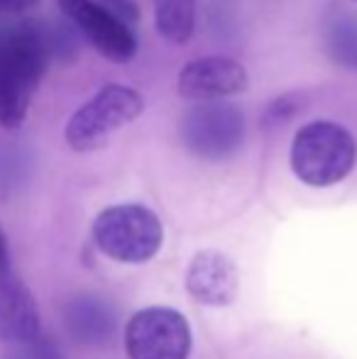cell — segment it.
<instances>
[{"mask_svg":"<svg viewBox=\"0 0 357 359\" xmlns=\"http://www.w3.org/2000/svg\"><path fill=\"white\" fill-rule=\"evenodd\" d=\"M54 54V37L32 20L0 22V125L20 128Z\"/></svg>","mask_w":357,"mask_h":359,"instance_id":"obj_1","label":"cell"},{"mask_svg":"<svg viewBox=\"0 0 357 359\" xmlns=\"http://www.w3.org/2000/svg\"><path fill=\"white\" fill-rule=\"evenodd\" d=\"M357 144L343 125L316 120L294 135L291 169L304 184L323 189L343 181L353 171Z\"/></svg>","mask_w":357,"mask_h":359,"instance_id":"obj_2","label":"cell"},{"mask_svg":"<svg viewBox=\"0 0 357 359\" xmlns=\"http://www.w3.org/2000/svg\"><path fill=\"white\" fill-rule=\"evenodd\" d=\"M93 240L110 259L140 264L162 247V222L144 205H113L95 217Z\"/></svg>","mask_w":357,"mask_h":359,"instance_id":"obj_3","label":"cell"},{"mask_svg":"<svg viewBox=\"0 0 357 359\" xmlns=\"http://www.w3.org/2000/svg\"><path fill=\"white\" fill-rule=\"evenodd\" d=\"M142 108V95L135 88L120 83L105 86L72 115L64 133L67 142L76 151L100 149L120 128L137 120Z\"/></svg>","mask_w":357,"mask_h":359,"instance_id":"obj_4","label":"cell"},{"mask_svg":"<svg viewBox=\"0 0 357 359\" xmlns=\"http://www.w3.org/2000/svg\"><path fill=\"white\" fill-rule=\"evenodd\" d=\"M181 140L194 156L206 161H223L238 154L245 142V115L238 105L213 100L198 103L181 123Z\"/></svg>","mask_w":357,"mask_h":359,"instance_id":"obj_5","label":"cell"},{"mask_svg":"<svg viewBox=\"0 0 357 359\" xmlns=\"http://www.w3.org/2000/svg\"><path fill=\"white\" fill-rule=\"evenodd\" d=\"M130 359H186L191 350V327L172 308H144L125 327Z\"/></svg>","mask_w":357,"mask_h":359,"instance_id":"obj_6","label":"cell"},{"mask_svg":"<svg viewBox=\"0 0 357 359\" xmlns=\"http://www.w3.org/2000/svg\"><path fill=\"white\" fill-rule=\"evenodd\" d=\"M62 15L108 62L125 64L137 54V39L125 20L98 0H57Z\"/></svg>","mask_w":357,"mask_h":359,"instance_id":"obj_7","label":"cell"},{"mask_svg":"<svg viewBox=\"0 0 357 359\" xmlns=\"http://www.w3.org/2000/svg\"><path fill=\"white\" fill-rule=\"evenodd\" d=\"M177 88L181 98L213 103L238 95L248 88V72L228 57H206L189 62L179 74Z\"/></svg>","mask_w":357,"mask_h":359,"instance_id":"obj_8","label":"cell"},{"mask_svg":"<svg viewBox=\"0 0 357 359\" xmlns=\"http://www.w3.org/2000/svg\"><path fill=\"white\" fill-rule=\"evenodd\" d=\"M186 288L206 306H228L238 293V269L220 252H198L186 271Z\"/></svg>","mask_w":357,"mask_h":359,"instance_id":"obj_9","label":"cell"},{"mask_svg":"<svg viewBox=\"0 0 357 359\" xmlns=\"http://www.w3.org/2000/svg\"><path fill=\"white\" fill-rule=\"evenodd\" d=\"M39 337V311L20 279H0V340L32 342Z\"/></svg>","mask_w":357,"mask_h":359,"instance_id":"obj_10","label":"cell"},{"mask_svg":"<svg viewBox=\"0 0 357 359\" xmlns=\"http://www.w3.org/2000/svg\"><path fill=\"white\" fill-rule=\"evenodd\" d=\"M64 323L74 340L83 342V345H103L115 332L113 308L95 296L72 298L64 311Z\"/></svg>","mask_w":357,"mask_h":359,"instance_id":"obj_11","label":"cell"},{"mask_svg":"<svg viewBox=\"0 0 357 359\" xmlns=\"http://www.w3.org/2000/svg\"><path fill=\"white\" fill-rule=\"evenodd\" d=\"M157 32L172 44H186L196 27V0H154Z\"/></svg>","mask_w":357,"mask_h":359,"instance_id":"obj_12","label":"cell"},{"mask_svg":"<svg viewBox=\"0 0 357 359\" xmlns=\"http://www.w3.org/2000/svg\"><path fill=\"white\" fill-rule=\"evenodd\" d=\"M325 52L338 67L357 72V15L335 13L325 22Z\"/></svg>","mask_w":357,"mask_h":359,"instance_id":"obj_13","label":"cell"},{"mask_svg":"<svg viewBox=\"0 0 357 359\" xmlns=\"http://www.w3.org/2000/svg\"><path fill=\"white\" fill-rule=\"evenodd\" d=\"M39 5V0H0V18L5 15H22Z\"/></svg>","mask_w":357,"mask_h":359,"instance_id":"obj_14","label":"cell"},{"mask_svg":"<svg viewBox=\"0 0 357 359\" xmlns=\"http://www.w3.org/2000/svg\"><path fill=\"white\" fill-rule=\"evenodd\" d=\"M27 359H62V357H59V352L54 350V345L32 340V347H29V352H27Z\"/></svg>","mask_w":357,"mask_h":359,"instance_id":"obj_15","label":"cell"},{"mask_svg":"<svg viewBox=\"0 0 357 359\" xmlns=\"http://www.w3.org/2000/svg\"><path fill=\"white\" fill-rule=\"evenodd\" d=\"M8 259H10L8 240H5V232H3V227H0V279L8 276Z\"/></svg>","mask_w":357,"mask_h":359,"instance_id":"obj_16","label":"cell"}]
</instances>
